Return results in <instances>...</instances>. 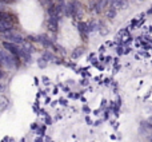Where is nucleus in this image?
I'll return each instance as SVG.
<instances>
[{"instance_id":"nucleus-3","label":"nucleus","mask_w":152,"mask_h":142,"mask_svg":"<svg viewBox=\"0 0 152 142\" xmlns=\"http://www.w3.org/2000/svg\"><path fill=\"white\" fill-rule=\"evenodd\" d=\"M3 46H4V50H7L10 54H12L15 58H18V56H21V48H19L16 44H13V43H8V42H4L3 43Z\"/></svg>"},{"instance_id":"nucleus-6","label":"nucleus","mask_w":152,"mask_h":142,"mask_svg":"<svg viewBox=\"0 0 152 142\" xmlns=\"http://www.w3.org/2000/svg\"><path fill=\"white\" fill-rule=\"evenodd\" d=\"M0 20H11L10 13H5L3 11H0Z\"/></svg>"},{"instance_id":"nucleus-7","label":"nucleus","mask_w":152,"mask_h":142,"mask_svg":"<svg viewBox=\"0 0 152 142\" xmlns=\"http://www.w3.org/2000/svg\"><path fill=\"white\" fill-rule=\"evenodd\" d=\"M110 11H111V12H108V13H107L108 18H113V16L116 15V10H115V8H111Z\"/></svg>"},{"instance_id":"nucleus-5","label":"nucleus","mask_w":152,"mask_h":142,"mask_svg":"<svg viewBox=\"0 0 152 142\" xmlns=\"http://www.w3.org/2000/svg\"><path fill=\"white\" fill-rule=\"evenodd\" d=\"M48 27H50L51 31L55 32L56 30H58V18L50 16V20H48Z\"/></svg>"},{"instance_id":"nucleus-8","label":"nucleus","mask_w":152,"mask_h":142,"mask_svg":"<svg viewBox=\"0 0 152 142\" xmlns=\"http://www.w3.org/2000/svg\"><path fill=\"white\" fill-rule=\"evenodd\" d=\"M145 124H147V126L150 127V129H152V117H151V118H148V119H147V122H145Z\"/></svg>"},{"instance_id":"nucleus-9","label":"nucleus","mask_w":152,"mask_h":142,"mask_svg":"<svg viewBox=\"0 0 152 142\" xmlns=\"http://www.w3.org/2000/svg\"><path fill=\"white\" fill-rule=\"evenodd\" d=\"M0 78H3V71H1V69H0Z\"/></svg>"},{"instance_id":"nucleus-1","label":"nucleus","mask_w":152,"mask_h":142,"mask_svg":"<svg viewBox=\"0 0 152 142\" xmlns=\"http://www.w3.org/2000/svg\"><path fill=\"white\" fill-rule=\"evenodd\" d=\"M0 61H1V63L4 64L7 69H15L16 64H18V59L15 58V56L12 55V54H10L7 50H0Z\"/></svg>"},{"instance_id":"nucleus-4","label":"nucleus","mask_w":152,"mask_h":142,"mask_svg":"<svg viewBox=\"0 0 152 142\" xmlns=\"http://www.w3.org/2000/svg\"><path fill=\"white\" fill-rule=\"evenodd\" d=\"M11 27H12V21L11 20H0V32L5 34V31H10Z\"/></svg>"},{"instance_id":"nucleus-2","label":"nucleus","mask_w":152,"mask_h":142,"mask_svg":"<svg viewBox=\"0 0 152 142\" xmlns=\"http://www.w3.org/2000/svg\"><path fill=\"white\" fill-rule=\"evenodd\" d=\"M3 38H4L8 43H13V44H23L24 43L23 38H21L18 32H5V34L3 35Z\"/></svg>"}]
</instances>
